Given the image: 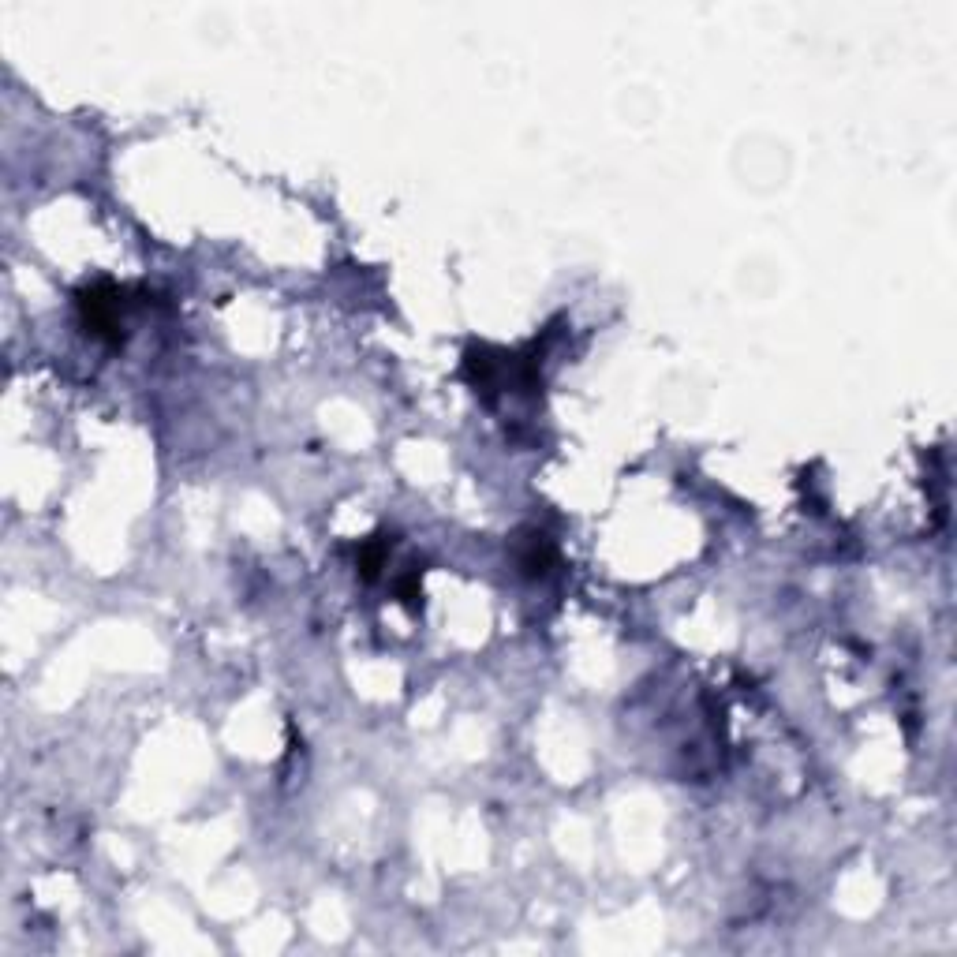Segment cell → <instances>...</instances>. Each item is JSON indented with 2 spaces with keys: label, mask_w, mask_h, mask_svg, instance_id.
I'll list each match as a JSON object with an SVG mask.
<instances>
[{
  "label": "cell",
  "mask_w": 957,
  "mask_h": 957,
  "mask_svg": "<svg viewBox=\"0 0 957 957\" xmlns=\"http://www.w3.org/2000/svg\"><path fill=\"white\" fill-rule=\"evenodd\" d=\"M79 311H83V326L94 337L105 341H120L124 333V292H116L113 285H94L79 292Z\"/></svg>",
  "instance_id": "6da1fadb"
},
{
  "label": "cell",
  "mask_w": 957,
  "mask_h": 957,
  "mask_svg": "<svg viewBox=\"0 0 957 957\" xmlns=\"http://www.w3.org/2000/svg\"><path fill=\"white\" fill-rule=\"evenodd\" d=\"M516 565L524 569V576H546L550 565H554V546H550V539L539 535V531H531L528 539H524V546H520V554H516Z\"/></svg>",
  "instance_id": "7a4b0ae2"
},
{
  "label": "cell",
  "mask_w": 957,
  "mask_h": 957,
  "mask_svg": "<svg viewBox=\"0 0 957 957\" xmlns=\"http://www.w3.org/2000/svg\"><path fill=\"white\" fill-rule=\"evenodd\" d=\"M382 561H386V546L371 543L367 550H363V558H359V572H363L367 580H374V576H378V569H382Z\"/></svg>",
  "instance_id": "3957f363"
}]
</instances>
